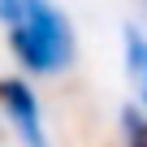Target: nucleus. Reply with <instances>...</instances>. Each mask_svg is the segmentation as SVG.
<instances>
[{
    "label": "nucleus",
    "mask_w": 147,
    "mask_h": 147,
    "mask_svg": "<svg viewBox=\"0 0 147 147\" xmlns=\"http://www.w3.org/2000/svg\"><path fill=\"white\" fill-rule=\"evenodd\" d=\"M0 108L9 113L13 130L22 134V147H48L43 117H39V100H35L30 82H22V78H0Z\"/></svg>",
    "instance_id": "obj_2"
},
{
    "label": "nucleus",
    "mask_w": 147,
    "mask_h": 147,
    "mask_svg": "<svg viewBox=\"0 0 147 147\" xmlns=\"http://www.w3.org/2000/svg\"><path fill=\"white\" fill-rule=\"evenodd\" d=\"M121 138H125V147H147V113L125 108L121 113Z\"/></svg>",
    "instance_id": "obj_4"
},
{
    "label": "nucleus",
    "mask_w": 147,
    "mask_h": 147,
    "mask_svg": "<svg viewBox=\"0 0 147 147\" xmlns=\"http://www.w3.org/2000/svg\"><path fill=\"white\" fill-rule=\"evenodd\" d=\"M22 13H26V0H0V22L5 26H18Z\"/></svg>",
    "instance_id": "obj_5"
},
{
    "label": "nucleus",
    "mask_w": 147,
    "mask_h": 147,
    "mask_svg": "<svg viewBox=\"0 0 147 147\" xmlns=\"http://www.w3.org/2000/svg\"><path fill=\"white\" fill-rule=\"evenodd\" d=\"M9 48L30 74H56L74 65V26L52 0H26V13L9 26Z\"/></svg>",
    "instance_id": "obj_1"
},
{
    "label": "nucleus",
    "mask_w": 147,
    "mask_h": 147,
    "mask_svg": "<svg viewBox=\"0 0 147 147\" xmlns=\"http://www.w3.org/2000/svg\"><path fill=\"white\" fill-rule=\"evenodd\" d=\"M125 69L134 74V82L143 91V104H147V35L138 26H125Z\"/></svg>",
    "instance_id": "obj_3"
}]
</instances>
